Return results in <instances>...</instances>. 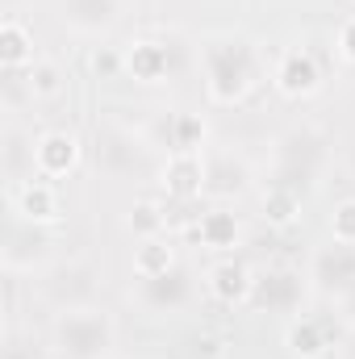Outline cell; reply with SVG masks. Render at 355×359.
<instances>
[{"instance_id": "6da1fadb", "label": "cell", "mask_w": 355, "mask_h": 359, "mask_svg": "<svg viewBox=\"0 0 355 359\" xmlns=\"http://www.w3.org/2000/svg\"><path fill=\"white\" fill-rule=\"evenodd\" d=\"M196 59H201V84L209 104L217 109H239L247 104L267 80V59L264 46L247 34L234 29H217L205 34L196 42Z\"/></svg>"}, {"instance_id": "7a4b0ae2", "label": "cell", "mask_w": 355, "mask_h": 359, "mask_svg": "<svg viewBox=\"0 0 355 359\" xmlns=\"http://www.w3.org/2000/svg\"><path fill=\"white\" fill-rule=\"evenodd\" d=\"M267 163H272L267 184H284L293 192H305V188H314L322 180L326 163H330V134L322 126H314V121L288 126L284 134L272 138Z\"/></svg>"}, {"instance_id": "3957f363", "label": "cell", "mask_w": 355, "mask_h": 359, "mask_svg": "<svg viewBox=\"0 0 355 359\" xmlns=\"http://www.w3.org/2000/svg\"><path fill=\"white\" fill-rule=\"evenodd\" d=\"M117 347V322L105 305H72L51 318V351L59 359H109Z\"/></svg>"}, {"instance_id": "277c9868", "label": "cell", "mask_w": 355, "mask_h": 359, "mask_svg": "<svg viewBox=\"0 0 355 359\" xmlns=\"http://www.w3.org/2000/svg\"><path fill=\"white\" fill-rule=\"evenodd\" d=\"M121 50H126V76L142 88H163L184 72V42L172 29H142Z\"/></svg>"}, {"instance_id": "5b68a950", "label": "cell", "mask_w": 355, "mask_h": 359, "mask_svg": "<svg viewBox=\"0 0 355 359\" xmlns=\"http://www.w3.org/2000/svg\"><path fill=\"white\" fill-rule=\"evenodd\" d=\"M100 172L113 180H151L159 176V159H155V142L151 134H134L121 121H105L100 126V147H96Z\"/></svg>"}, {"instance_id": "8992f818", "label": "cell", "mask_w": 355, "mask_h": 359, "mask_svg": "<svg viewBox=\"0 0 355 359\" xmlns=\"http://www.w3.org/2000/svg\"><path fill=\"white\" fill-rule=\"evenodd\" d=\"M130 301L151 318H180L196 301V280L180 264L172 271H163V276H138V284L130 288Z\"/></svg>"}, {"instance_id": "52a82bcc", "label": "cell", "mask_w": 355, "mask_h": 359, "mask_svg": "<svg viewBox=\"0 0 355 359\" xmlns=\"http://www.w3.org/2000/svg\"><path fill=\"white\" fill-rule=\"evenodd\" d=\"M305 297H309L305 271L288 268V264H267V268L255 271L247 309H255V313H297Z\"/></svg>"}, {"instance_id": "ba28073f", "label": "cell", "mask_w": 355, "mask_h": 359, "mask_svg": "<svg viewBox=\"0 0 355 359\" xmlns=\"http://www.w3.org/2000/svg\"><path fill=\"white\" fill-rule=\"evenodd\" d=\"M305 280H309V292L322 297V301H339L343 292L355 288V247L347 243H322L309 251L305 259Z\"/></svg>"}, {"instance_id": "9c48e42d", "label": "cell", "mask_w": 355, "mask_h": 359, "mask_svg": "<svg viewBox=\"0 0 355 359\" xmlns=\"http://www.w3.org/2000/svg\"><path fill=\"white\" fill-rule=\"evenodd\" d=\"M205 159V196L213 201H234V196H247L251 184H255V168L243 151H230V147H205L201 151Z\"/></svg>"}, {"instance_id": "30bf717a", "label": "cell", "mask_w": 355, "mask_h": 359, "mask_svg": "<svg viewBox=\"0 0 355 359\" xmlns=\"http://www.w3.org/2000/svg\"><path fill=\"white\" fill-rule=\"evenodd\" d=\"M272 88L280 92L284 100H309V96H318V88H322V63H318V55L309 46H301V42L284 46L276 55V63H272Z\"/></svg>"}, {"instance_id": "8fae6325", "label": "cell", "mask_w": 355, "mask_h": 359, "mask_svg": "<svg viewBox=\"0 0 355 359\" xmlns=\"http://www.w3.org/2000/svg\"><path fill=\"white\" fill-rule=\"evenodd\" d=\"M84 163V138L76 130H42L34 138V176L38 180H67Z\"/></svg>"}, {"instance_id": "7c38bea8", "label": "cell", "mask_w": 355, "mask_h": 359, "mask_svg": "<svg viewBox=\"0 0 355 359\" xmlns=\"http://www.w3.org/2000/svg\"><path fill=\"white\" fill-rule=\"evenodd\" d=\"M96 288H100V268L88 259H67L46 276V301L55 309H72V305H96Z\"/></svg>"}, {"instance_id": "4fadbf2b", "label": "cell", "mask_w": 355, "mask_h": 359, "mask_svg": "<svg viewBox=\"0 0 355 359\" xmlns=\"http://www.w3.org/2000/svg\"><path fill=\"white\" fill-rule=\"evenodd\" d=\"M339 318L326 313H297L284 330V347L293 359H326L339 347Z\"/></svg>"}, {"instance_id": "5bb4252c", "label": "cell", "mask_w": 355, "mask_h": 359, "mask_svg": "<svg viewBox=\"0 0 355 359\" xmlns=\"http://www.w3.org/2000/svg\"><path fill=\"white\" fill-rule=\"evenodd\" d=\"M59 21L80 38H109L126 21V0H59Z\"/></svg>"}, {"instance_id": "9a60e30c", "label": "cell", "mask_w": 355, "mask_h": 359, "mask_svg": "<svg viewBox=\"0 0 355 359\" xmlns=\"http://www.w3.org/2000/svg\"><path fill=\"white\" fill-rule=\"evenodd\" d=\"M151 142L163 147L168 155H201L209 147V126L201 113H188V109H172L155 121L151 130Z\"/></svg>"}, {"instance_id": "2e32d148", "label": "cell", "mask_w": 355, "mask_h": 359, "mask_svg": "<svg viewBox=\"0 0 355 359\" xmlns=\"http://www.w3.org/2000/svg\"><path fill=\"white\" fill-rule=\"evenodd\" d=\"M251 284H255V268H247L243 259H217L205 268V292L226 305V309H239L251 301Z\"/></svg>"}, {"instance_id": "e0dca14e", "label": "cell", "mask_w": 355, "mask_h": 359, "mask_svg": "<svg viewBox=\"0 0 355 359\" xmlns=\"http://www.w3.org/2000/svg\"><path fill=\"white\" fill-rule=\"evenodd\" d=\"M46 247H51L46 226H34V222H25V217L13 213V222H8V243H4V268H8V276L34 271V264L46 255Z\"/></svg>"}, {"instance_id": "ac0fdd59", "label": "cell", "mask_w": 355, "mask_h": 359, "mask_svg": "<svg viewBox=\"0 0 355 359\" xmlns=\"http://www.w3.org/2000/svg\"><path fill=\"white\" fill-rule=\"evenodd\" d=\"M13 213L34 222V226H55L63 217V201H59V188L51 180H21L13 188Z\"/></svg>"}, {"instance_id": "d6986e66", "label": "cell", "mask_w": 355, "mask_h": 359, "mask_svg": "<svg viewBox=\"0 0 355 359\" xmlns=\"http://www.w3.org/2000/svg\"><path fill=\"white\" fill-rule=\"evenodd\" d=\"M159 188L172 201H196L205 192V159L201 155H168L159 168Z\"/></svg>"}, {"instance_id": "ffe728a7", "label": "cell", "mask_w": 355, "mask_h": 359, "mask_svg": "<svg viewBox=\"0 0 355 359\" xmlns=\"http://www.w3.org/2000/svg\"><path fill=\"white\" fill-rule=\"evenodd\" d=\"M192 234H196V243L205 247V251H234L239 247V238H243V226H239V217L226 209V205H213V209H205L201 217H196V226H192Z\"/></svg>"}, {"instance_id": "44dd1931", "label": "cell", "mask_w": 355, "mask_h": 359, "mask_svg": "<svg viewBox=\"0 0 355 359\" xmlns=\"http://www.w3.org/2000/svg\"><path fill=\"white\" fill-rule=\"evenodd\" d=\"M0 63H4L8 76H17V72H25V67L38 63L34 29L25 21H17V17H4V25H0Z\"/></svg>"}, {"instance_id": "7402d4cb", "label": "cell", "mask_w": 355, "mask_h": 359, "mask_svg": "<svg viewBox=\"0 0 355 359\" xmlns=\"http://www.w3.org/2000/svg\"><path fill=\"white\" fill-rule=\"evenodd\" d=\"M21 76H25V92H29L34 104H55V100H63V92H67V72H63V63H55V59H38V63L25 67Z\"/></svg>"}, {"instance_id": "603a6c76", "label": "cell", "mask_w": 355, "mask_h": 359, "mask_svg": "<svg viewBox=\"0 0 355 359\" xmlns=\"http://www.w3.org/2000/svg\"><path fill=\"white\" fill-rule=\"evenodd\" d=\"M260 217L276 230H288L297 217H301V192L284 188V184H267L260 192Z\"/></svg>"}, {"instance_id": "cb8c5ba5", "label": "cell", "mask_w": 355, "mask_h": 359, "mask_svg": "<svg viewBox=\"0 0 355 359\" xmlns=\"http://www.w3.org/2000/svg\"><path fill=\"white\" fill-rule=\"evenodd\" d=\"M130 268H134V276H163V271H172L176 268V243H172L168 234L134 243V259H130Z\"/></svg>"}, {"instance_id": "d4e9b609", "label": "cell", "mask_w": 355, "mask_h": 359, "mask_svg": "<svg viewBox=\"0 0 355 359\" xmlns=\"http://www.w3.org/2000/svg\"><path fill=\"white\" fill-rule=\"evenodd\" d=\"M126 230L142 243V238H159L168 230V209L159 201H134L130 205V217H126Z\"/></svg>"}, {"instance_id": "484cf974", "label": "cell", "mask_w": 355, "mask_h": 359, "mask_svg": "<svg viewBox=\"0 0 355 359\" xmlns=\"http://www.w3.org/2000/svg\"><path fill=\"white\" fill-rule=\"evenodd\" d=\"M326 234H330L335 243H347V247H355V196L335 201V209L326 213Z\"/></svg>"}, {"instance_id": "4316f807", "label": "cell", "mask_w": 355, "mask_h": 359, "mask_svg": "<svg viewBox=\"0 0 355 359\" xmlns=\"http://www.w3.org/2000/svg\"><path fill=\"white\" fill-rule=\"evenodd\" d=\"M88 72L96 80H117V76H126V50H121V46H92Z\"/></svg>"}, {"instance_id": "83f0119b", "label": "cell", "mask_w": 355, "mask_h": 359, "mask_svg": "<svg viewBox=\"0 0 355 359\" xmlns=\"http://www.w3.org/2000/svg\"><path fill=\"white\" fill-rule=\"evenodd\" d=\"M335 55H339L347 67H355V13H347V17L335 25Z\"/></svg>"}, {"instance_id": "f1b7e54d", "label": "cell", "mask_w": 355, "mask_h": 359, "mask_svg": "<svg viewBox=\"0 0 355 359\" xmlns=\"http://www.w3.org/2000/svg\"><path fill=\"white\" fill-rule=\"evenodd\" d=\"M335 318L343 322V330H347V326H355V288H351V292H343V297L335 301Z\"/></svg>"}, {"instance_id": "f546056e", "label": "cell", "mask_w": 355, "mask_h": 359, "mask_svg": "<svg viewBox=\"0 0 355 359\" xmlns=\"http://www.w3.org/2000/svg\"><path fill=\"white\" fill-rule=\"evenodd\" d=\"M339 347H343V359H355V326L343 330V343H339Z\"/></svg>"}, {"instance_id": "4dcf8cb0", "label": "cell", "mask_w": 355, "mask_h": 359, "mask_svg": "<svg viewBox=\"0 0 355 359\" xmlns=\"http://www.w3.org/2000/svg\"><path fill=\"white\" fill-rule=\"evenodd\" d=\"M347 176H351V184H355V142L347 147Z\"/></svg>"}, {"instance_id": "1f68e13d", "label": "cell", "mask_w": 355, "mask_h": 359, "mask_svg": "<svg viewBox=\"0 0 355 359\" xmlns=\"http://www.w3.org/2000/svg\"><path fill=\"white\" fill-rule=\"evenodd\" d=\"M109 359H121V355H109Z\"/></svg>"}]
</instances>
